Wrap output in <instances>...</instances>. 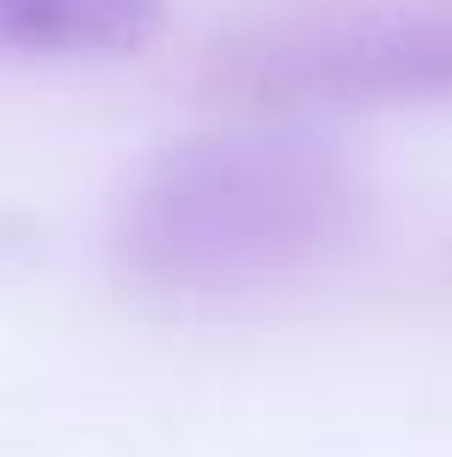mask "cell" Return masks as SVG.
I'll use <instances>...</instances> for the list:
<instances>
[{
    "label": "cell",
    "instance_id": "6da1fadb",
    "mask_svg": "<svg viewBox=\"0 0 452 457\" xmlns=\"http://www.w3.org/2000/svg\"><path fill=\"white\" fill-rule=\"evenodd\" d=\"M354 226L337 156L296 134H209L139 174L116 255L163 290H244L331 255Z\"/></svg>",
    "mask_w": 452,
    "mask_h": 457
},
{
    "label": "cell",
    "instance_id": "7a4b0ae2",
    "mask_svg": "<svg viewBox=\"0 0 452 457\" xmlns=\"http://www.w3.org/2000/svg\"><path fill=\"white\" fill-rule=\"evenodd\" d=\"M163 0H0V58H122L151 46Z\"/></svg>",
    "mask_w": 452,
    "mask_h": 457
}]
</instances>
